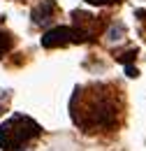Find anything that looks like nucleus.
Returning a JSON list of instances; mask_svg holds the SVG:
<instances>
[{
    "instance_id": "obj_1",
    "label": "nucleus",
    "mask_w": 146,
    "mask_h": 151,
    "mask_svg": "<svg viewBox=\"0 0 146 151\" xmlns=\"http://www.w3.org/2000/svg\"><path fill=\"white\" fill-rule=\"evenodd\" d=\"M116 91L118 88L107 86V84H97V86L93 84L88 88H77V93L72 95V102H79V107L70 105L72 121L84 132L111 130L118 116Z\"/></svg>"
},
{
    "instance_id": "obj_5",
    "label": "nucleus",
    "mask_w": 146,
    "mask_h": 151,
    "mask_svg": "<svg viewBox=\"0 0 146 151\" xmlns=\"http://www.w3.org/2000/svg\"><path fill=\"white\" fill-rule=\"evenodd\" d=\"M123 35H125V28L123 26H111V30L107 33V40L116 42V40H123Z\"/></svg>"
},
{
    "instance_id": "obj_6",
    "label": "nucleus",
    "mask_w": 146,
    "mask_h": 151,
    "mask_svg": "<svg viewBox=\"0 0 146 151\" xmlns=\"http://www.w3.org/2000/svg\"><path fill=\"white\" fill-rule=\"evenodd\" d=\"M9 49H12V37L7 33H0V58L5 56Z\"/></svg>"
},
{
    "instance_id": "obj_8",
    "label": "nucleus",
    "mask_w": 146,
    "mask_h": 151,
    "mask_svg": "<svg viewBox=\"0 0 146 151\" xmlns=\"http://www.w3.org/2000/svg\"><path fill=\"white\" fill-rule=\"evenodd\" d=\"M91 5H111V2H118V0H86Z\"/></svg>"
},
{
    "instance_id": "obj_2",
    "label": "nucleus",
    "mask_w": 146,
    "mask_h": 151,
    "mask_svg": "<svg viewBox=\"0 0 146 151\" xmlns=\"http://www.w3.org/2000/svg\"><path fill=\"white\" fill-rule=\"evenodd\" d=\"M39 135V126L33 119L14 114L9 116L2 126H0V149L2 151H19L23 149L30 139H35Z\"/></svg>"
},
{
    "instance_id": "obj_3",
    "label": "nucleus",
    "mask_w": 146,
    "mask_h": 151,
    "mask_svg": "<svg viewBox=\"0 0 146 151\" xmlns=\"http://www.w3.org/2000/svg\"><path fill=\"white\" fill-rule=\"evenodd\" d=\"M67 42H81V37H79V33H77L74 28L58 26V28H51L49 33H44V37H42V47L54 49V47H65Z\"/></svg>"
},
{
    "instance_id": "obj_7",
    "label": "nucleus",
    "mask_w": 146,
    "mask_h": 151,
    "mask_svg": "<svg viewBox=\"0 0 146 151\" xmlns=\"http://www.w3.org/2000/svg\"><path fill=\"white\" fill-rule=\"evenodd\" d=\"M125 75H128V77H139V70L132 68V65H125Z\"/></svg>"
},
{
    "instance_id": "obj_9",
    "label": "nucleus",
    "mask_w": 146,
    "mask_h": 151,
    "mask_svg": "<svg viewBox=\"0 0 146 151\" xmlns=\"http://www.w3.org/2000/svg\"><path fill=\"white\" fill-rule=\"evenodd\" d=\"M132 56H135V51H128V54H123V56L118 58V60H123V63H128V60H130Z\"/></svg>"
},
{
    "instance_id": "obj_10",
    "label": "nucleus",
    "mask_w": 146,
    "mask_h": 151,
    "mask_svg": "<svg viewBox=\"0 0 146 151\" xmlns=\"http://www.w3.org/2000/svg\"><path fill=\"white\" fill-rule=\"evenodd\" d=\"M0 114H2V107H0Z\"/></svg>"
},
{
    "instance_id": "obj_4",
    "label": "nucleus",
    "mask_w": 146,
    "mask_h": 151,
    "mask_svg": "<svg viewBox=\"0 0 146 151\" xmlns=\"http://www.w3.org/2000/svg\"><path fill=\"white\" fill-rule=\"evenodd\" d=\"M54 14H56V2L54 0H42L33 9V21L37 26H47V23H51Z\"/></svg>"
}]
</instances>
